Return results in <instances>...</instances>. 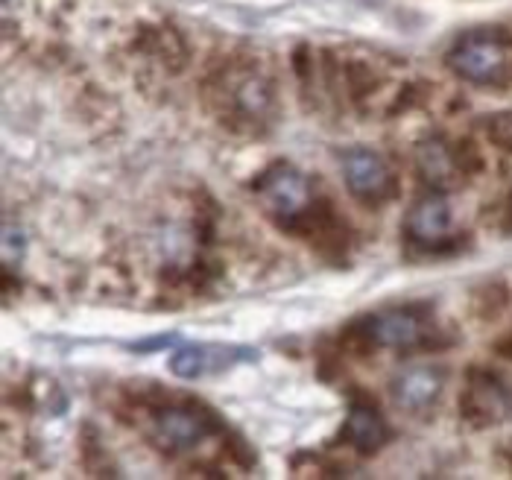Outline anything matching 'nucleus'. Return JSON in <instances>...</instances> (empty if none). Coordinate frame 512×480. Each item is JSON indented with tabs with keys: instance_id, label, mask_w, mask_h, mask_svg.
Returning <instances> with one entry per match:
<instances>
[{
	"instance_id": "9d476101",
	"label": "nucleus",
	"mask_w": 512,
	"mask_h": 480,
	"mask_svg": "<svg viewBox=\"0 0 512 480\" xmlns=\"http://www.w3.org/2000/svg\"><path fill=\"white\" fill-rule=\"evenodd\" d=\"M343 434L360 454H375L390 440V428H387L384 416L378 413V407L363 404V401H357L355 407L349 410Z\"/></svg>"
},
{
	"instance_id": "6e6552de",
	"label": "nucleus",
	"mask_w": 512,
	"mask_h": 480,
	"mask_svg": "<svg viewBox=\"0 0 512 480\" xmlns=\"http://www.w3.org/2000/svg\"><path fill=\"white\" fill-rule=\"evenodd\" d=\"M407 238L425 249H439L442 240L451 238V205L442 194H428L407 214Z\"/></svg>"
},
{
	"instance_id": "f257e3e1",
	"label": "nucleus",
	"mask_w": 512,
	"mask_h": 480,
	"mask_svg": "<svg viewBox=\"0 0 512 480\" xmlns=\"http://www.w3.org/2000/svg\"><path fill=\"white\" fill-rule=\"evenodd\" d=\"M448 68L474 85H504L512 80V36L501 27H474L451 44Z\"/></svg>"
},
{
	"instance_id": "9b49d317",
	"label": "nucleus",
	"mask_w": 512,
	"mask_h": 480,
	"mask_svg": "<svg viewBox=\"0 0 512 480\" xmlns=\"http://www.w3.org/2000/svg\"><path fill=\"white\" fill-rule=\"evenodd\" d=\"M419 159H422V173H425V179H428L431 185H448V182L454 179V173H457L454 159L448 156V150H445L439 141L425 144V150H422Z\"/></svg>"
},
{
	"instance_id": "1a4fd4ad",
	"label": "nucleus",
	"mask_w": 512,
	"mask_h": 480,
	"mask_svg": "<svg viewBox=\"0 0 512 480\" xmlns=\"http://www.w3.org/2000/svg\"><path fill=\"white\" fill-rule=\"evenodd\" d=\"M442 387H445V378H442L439 369L419 366V369H410V372L395 378L393 399L407 413H425V410H431L436 404Z\"/></svg>"
},
{
	"instance_id": "39448f33",
	"label": "nucleus",
	"mask_w": 512,
	"mask_h": 480,
	"mask_svg": "<svg viewBox=\"0 0 512 480\" xmlns=\"http://www.w3.org/2000/svg\"><path fill=\"white\" fill-rule=\"evenodd\" d=\"M460 413L474 428L501 425L512 413V390L486 369H474L460 396Z\"/></svg>"
},
{
	"instance_id": "7ed1b4c3",
	"label": "nucleus",
	"mask_w": 512,
	"mask_h": 480,
	"mask_svg": "<svg viewBox=\"0 0 512 480\" xmlns=\"http://www.w3.org/2000/svg\"><path fill=\"white\" fill-rule=\"evenodd\" d=\"M255 194L270 214H276L278 223H293L302 214H308L314 205V191H311L308 176L290 164H273L255 182Z\"/></svg>"
},
{
	"instance_id": "0eeeda50",
	"label": "nucleus",
	"mask_w": 512,
	"mask_h": 480,
	"mask_svg": "<svg viewBox=\"0 0 512 480\" xmlns=\"http://www.w3.org/2000/svg\"><path fill=\"white\" fill-rule=\"evenodd\" d=\"M153 431H156L158 445L170 448V451H188L205 437H211L214 422H208V416L197 407H161L153 416Z\"/></svg>"
},
{
	"instance_id": "f8f14e48",
	"label": "nucleus",
	"mask_w": 512,
	"mask_h": 480,
	"mask_svg": "<svg viewBox=\"0 0 512 480\" xmlns=\"http://www.w3.org/2000/svg\"><path fill=\"white\" fill-rule=\"evenodd\" d=\"M504 349H507V352H504V355H510V358H512V337H510V343H507V346H504Z\"/></svg>"
},
{
	"instance_id": "f03ea898",
	"label": "nucleus",
	"mask_w": 512,
	"mask_h": 480,
	"mask_svg": "<svg viewBox=\"0 0 512 480\" xmlns=\"http://www.w3.org/2000/svg\"><path fill=\"white\" fill-rule=\"evenodd\" d=\"M363 340L375 349H416L434 334V322L428 308H390L378 311L357 328Z\"/></svg>"
},
{
	"instance_id": "423d86ee",
	"label": "nucleus",
	"mask_w": 512,
	"mask_h": 480,
	"mask_svg": "<svg viewBox=\"0 0 512 480\" xmlns=\"http://www.w3.org/2000/svg\"><path fill=\"white\" fill-rule=\"evenodd\" d=\"M343 176L357 200L384 202L393 197V173H390L387 161L372 150H360V147L349 150L343 156Z\"/></svg>"
},
{
	"instance_id": "20e7f679",
	"label": "nucleus",
	"mask_w": 512,
	"mask_h": 480,
	"mask_svg": "<svg viewBox=\"0 0 512 480\" xmlns=\"http://www.w3.org/2000/svg\"><path fill=\"white\" fill-rule=\"evenodd\" d=\"M261 358L258 349L252 346H232V343H185L173 352L170 358V372L194 381L205 375H220L240 363H255Z\"/></svg>"
}]
</instances>
